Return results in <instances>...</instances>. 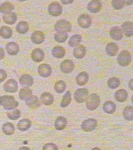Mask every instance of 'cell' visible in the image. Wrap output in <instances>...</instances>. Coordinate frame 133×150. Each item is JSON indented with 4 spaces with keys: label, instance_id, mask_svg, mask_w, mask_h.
Listing matches in <instances>:
<instances>
[{
    "label": "cell",
    "instance_id": "42",
    "mask_svg": "<svg viewBox=\"0 0 133 150\" xmlns=\"http://www.w3.org/2000/svg\"><path fill=\"white\" fill-rule=\"evenodd\" d=\"M126 4V1H112V5L115 9H121Z\"/></svg>",
    "mask_w": 133,
    "mask_h": 150
},
{
    "label": "cell",
    "instance_id": "47",
    "mask_svg": "<svg viewBox=\"0 0 133 150\" xmlns=\"http://www.w3.org/2000/svg\"><path fill=\"white\" fill-rule=\"evenodd\" d=\"M19 150H30V149L27 147V146H22V147L20 148V149Z\"/></svg>",
    "mask_w": 133,
    "mask_h": 150
},
{
    "label": "cell",
    "instance_id": "30",
    "mask_svg": "<svg viewBox=\"0 0 133 150\" xmlns=\"http://www.w3.org/2000/svg\"><path fill=\"white\" fill-rule=\"evenodd\" d=\"M103 110L108 114H112L116 110V105L112 101H106L103 105Z\"/></svg>",
    "mask_w": 133,
    "mask_h": 150
},
{
    "label": "cell",
    "instance_id": "24",
    "mask_svg": "<svg viewBox=\"0 0 133 150\" xmlns=\"http://www.w3.org/2000/svg\"><path fill=\"white\" fill-rule=\"evenodd\" d=\"M115 98L117 102L123 103L127 99L128 93L125 90L121 89V90H119L116 92L115 94Z\"/></svg>",
    "mask_w": 133,
    "mask_h": 150
},
{
    "label": "cell",
    "instance_id": "46",
    "mask_svg": "<svg viewBox=\"0 0 133 150\" xmlns=\"http://www.w3.org/2000/svg\"><path fill=\"white\" fill-rule=\"evenodd\" d=\"M73 0H69V1H65V0H62L61 2L63 4H71V3L73 2Z\"/></svg>",
    "mask_w": 133,
    "mask_h": 150
},
{
    "label": "cell",
    "instance_id": "20",
    "mask_svg": "<svg viewBox=\"0 0 133 150\" xmlns=\"http://www.w3.org/2000/svg\"><path fill=\"white\" fill-rule=\"evenodd\" d=\"M32 96V91L30 88L27 87H23L20 90V93H19V97L22 100L26 101L28 100Z\"/></svg>",
    "mask_w": 133,
    "mask_h": 150
},
{
    "label": "cell",
    "instance_id": "33",
    "mask_svg": "<svg viewBox=\"0 0 133 150\" xmlns=\"http://www.w3.org/2000/svg\"><path fill=\"white\" fill-rule=\"evenodd\" d=\"M14 9H15V6L11 2H4L0 5V12L1 13H8L11 11L14 10Z\"/></svg>",
    "mask_w": 133,
    "mask_h": 150
},
{
    "label": "cell",
    "instance_id": "4",
    "mask_svg": "<svg viewBox=\"0 0 133 150\" xmlns=\"http://www.w3.org/2000/svg\"><path fill=\"white\" fill-rule=\"evenodd\" d=\"M131 54L128 51L124 50L120 53L118 55V58H117V62L118 64L122 67H127L131 63Z\"/></svg>",
    "mask_w": 133,
    "mask_h": 150
},
{
    "label": "cell",
    "instance_id": "44",
    "mask_svg": "<svg viewBox=\"0 0 133 150\" xmlns=\"http://www.w3.org/2000/svg\"><path fill=\"white\" fill-rule=\"evenodd\" d=\"M7 72H6L4 70L1 69H0V83H1V82H2L3 81L5 80V79L7 78Z\"/></svg>",
    "mask_w": 133,
    "mask_h": 150
},
{
    "label": "cell",
    "instance_id": "23",
    "mask_svg": "<svg viewBox=\"0 0 133 150\" xmlns=\"http://www.w3.org/2000/svg\"><path fill=\"white\" fill-rule=\"evenodd\" d=\"M32 122L28 118H23L20 120L18 123V128L20 131H25L31 127Z\"/></svg>",
    "mask_w": 133,
    "mask_h": 150
},
{
    "label": "cell",
    "instance_id": "40",
    "mask_svg": "<svg viewBox=\"0 0 133 150\" xmlns=\"http://www.w3.org/2000/svg\"><path fill=\"white\" fill-rule=\"evenodd\" d=\"M108 87L110 89H115L118 87L120 84V79L117 77H112L108 80Z\"/></svg>",
    "mask_w": 133,
    "mask_h": 150
},
{
    "label": "cell",
    "instance_id": "27",
    "mask_svg": "<svg viewBox=\"0 0 133 150\" xmlns=\"http://www.w3.org/2000/svg\"><path fill=\"white\" fill-rule=\"evenodd\" d=\"M67 125V119L65 117H58L55 121V128L57 130H63Z\"/></svg>",
    "mask_w": 133,
    "mask_h": 150
},
{
    "label": "cell",
    "instance_id": "37",
    "mask_svg": "<svg viewBox=\"0 0 133 150\" xmlns=\"http://www.w3.org/2000/svg\"><path fill=\"white\" fill-rule=\"evenodd\" d=\"M123 115L127 121H132L133 119V107L127 106L123 110Z\"/></svg>",
    "mask_w": 133,
    "mask_h": 150
},
{
    "label": "cell",
    "instance_id": "39",
    "mask_svg": "<svg viewBox=\"0 0 133 150\" xmlns=\"http://www.w3.org/2000/svg\"><path fill=\"white\" fill-rule=\"evenodd\" d=\"M7 115L9 119L12 120V121H16L20 117L21 112H20V110H18V109H14V110H12V111L7 112Z\"/></svg>",
    "mask_w": 133,
    "mask_h": 150
},
{
    "label": "cell",
    "instance_id": "17",
    "mask_svg": "<svg viewBox=\"0 0 133 150\" xmlns=\"http://www.w3.org/2000/svg\"><path fill=\"white\" fill-rule=\"evenodd\" d=\"M122 32H124V34L126 36L131 37L133 35V25L132 22L127 21L125 22L122 25Z\"/></svg>",
    "mask_w": 133,
    "mask_h": 150
},
{
    "label": "cell",
    "instance_id": "19",
    "mask_svg": "<svg viewBox=\"0 0 133 150\" xmlns=\"http://www.w3.org/2000/svg\"><path fill=\"white\" fill-rule=\"evenodd\" d=\"M87 50L84 45H78L73 49V56L76 59H83L86 55Z\"/></svg>",
    "mask_w": 133,
    "mask_h": 150
},
{
    "label": "cell",
    "instance_id": "7",
    "mask_svg": "<svg viewBox=\"0 0 133 150\" xmlns=\"http://www.w3.org/2000/svg\"><path fill=\"white\" fill-rule=\"evenodd\" d=\"M48 10L50 15H52V16L57 17L61 15L63 9L60 3L57 2V1H54V2H52L48 6Z\"/></svg>",
    "mask_w": 133,
    "mask_h": 150
},
{
    "label": "cell",
    "instance_id": "18",
    "mask_svg": "<svg viewBox=\"0 0 133 150\" xmlns=\"http://www.w3.org/2000/svg\"><path fill=\"white\" fill-rule=\"evenodd\" d=\"M3 21L6 23V24L9 25H13L16 23L17 17L16 13L15 12H8V13H6L3 15Z\"/></svg>",
    "mask_w": 133,
    "mask_h": 150
},
{
    "label": "cell",
    "instance_id": "13",
    "mask_svg": "<svg viewBox=\"0 0 133 150\" xmlns=\"http://www.w3.org/2000/svg\"><path fill=\"white\" fill-rule=\"evenodd\" d=\"M45 54L40 48H35L31 53V58L35 62H40L44 59Z\"/></svg>",
    "mask_w": 133,
    "mask_h": 150
},
{
    "label": "cell",
    "instance_id": "16",
    "mask_svg": "<svg viewBox=\"0 0 133 150\" xmlns=\"http://www.w3.org/2000/svg\"><path fill=\"white\" fill-rule=\"evenodd\" d=\"M6 50L9 55L15 56L18 54L20 51V47L15 42H9L6 46Z\"/></svg>",
    "mask_w": 133,
    "mask_h": 150
},
{
    "label": "cell",
    "instance_id": "10",
    "mask_svg": "<svg viewBox=\"0 0 133 150\" xmlns=\"http://www.w3.org/2000/svg\"><path fill=\"white\" fill-rule=\"evenodd\" d=\"M37 72L40 76L43 77H48L51 76L52 73V68L49 64H43L40 65L37 69Z\"/></svg>",
    "mask_w": 133,
    "mask_h": 150
},
{
    "label": "cell",
    "instance_id": "49",
    "mask_svg": "<svg viewBox=\"0 0 133 150\" xmlns=\"http://www.w3.org/2000/svg\"><path fill=\"white\" fill-rule=\"evenodd\" d=\"M91 150H101V149H99V148H98V147H94V148H93Z\"/></svg>",
    "mask_w": 133,
    "mask_h": 150
},
{
    "label": "cell",
    "instance_id": "36",
    "mask_svg": "<svg viewBox=\"0 0 133 150\" xmlns=\"http://www.w3.org/2000/svg\"><path fill=\"white\" fill-rule=\"evenodd\" d=\"M82 40V37L79 34H75L73 36L71 37L69 41H68V45L71 47H76L79 44Z\"/></svg>",
    "mask_w": 133,
    "mask_h": 150
},
{
    "label": "cell",
    "instance_id": "1",
    "mask_svg": "<svg viewBox=\"0 0 133 150\" xmlns=\"http://www.w3.org/2000/svg\"><path fill=\"white\" fill-rule=\"evenodd\" d=\"M18 102L15 98L11 95H3L0 97V105L4 108V110H12L18 106Z\"/></svg>",
    "mask_w": 133,
    "mask_h": 150
},
{
    "label": "cell",
    "instance_id": "48",
    "mask_svg": "<svg viewBox=\"0 0 133 150\" xmlns=\"http://www.w3.org/2000/svg\"><path fill=\"white\" fill-rule=\"evenodd\" d=\"M129 87H130V89L131 90H133V88H132V79H131L130 80V82H129Z\"/></svg>",
    "mask_w": 133,
    "mask_h": 150
},
{
    "label": "cell",
    "instance_id": "15",
    "mask_svg": "<svg viewBox=\"0 0 133 150\" xmlns=\"http://www.w3.org/2000/svg\"><path fill=\"white\" fill-rule=\"evenodd\" d=\"M109 35L113 40H120L123 38V32L119 27H113L109 32Z\"/></svg>",
    "mask_w": 133,
    "mask_h": 150
},
{
    "label": "cell",
    "instance_id": "38",
    "mask_svg": "<svg viewBox=\"0 0 133 150\" xmlns=\"http://www.w3.org/2000/svg\"><path fill=\"white\" fill-rule=\"evenodd\" d=\"M65 87H66V84L63 81H58L56 82L54 85L55 91L57 93H63L65 92Z\"/></svg>",
    "mask_w": 133,
    "mask_h": 150
},
{
    "label": "cell",
    "instance_id": "29",
    "mask_svg": "<svg viewBox=\"0 0 133 150\" xmlns=\"http://www.w3.org/2000/svg\"><path fill=\"white\" fill-rule=\"evenodd\" d=\"M26 105L31 108H37L40 106V102L36 95H32L28 100L26 101Z\"/></svg>",
    "mask_w": 133,
    "mask_h": 150
},
{
    "label": "cell",
    "instance_id": "28",
    "mask_svg": "<svg viewBox=\"0 0 133 150\" xmlns=\"http://www.w3.org/2000/svg\"><path fill=\"white\" fill-rule=\"evenodd\" d=\"M52 54L55 58L57 59H62L65 54V51L62 46H56L53 48Z\"/></svg>",
    "mask_w": 133,
    "mask_h": 150
},
{
    "label": "cell",
    "instance_id": "14",
    "mask_svg": "<svg viewBox=\"0 0 133 150\" xmlns=\"http://www.w3.org/2000/svg\"><path fill=\"white\" fill-rule=\"evenodd\" d=\"M31 40L35 44H40L45 40V35L41 31H35L31 35Z\"/></svg>",
    "mask_w": 133,
    "mask_h": 150
},
{
    "label": "cell",
    "instance_id": "26",
    "mask_svg": "<svg viewBox=\"0 0 133 150\" xmlns=\"http://www.w3.org/2000/svg\"><path fill=\"white\" fill-rule=\"evenodd\" d=\"M118 46L115 43H109L106 46V54L110 56H115L118 53Z\"/></svg>",
    "mask_w": 133,
    "mask_h": 150
},
{
    "label": "cell",
    "instance_id": "8",
    "mask_svg": "<svg viewBox=\"0 0 133 150\" xmlns=\"http://www.w3.org/2000/svg\"><path fill=\"white\" fill-rule=\"evenodd\" d=\"M92 20L91 17L87 14H83L81 15L78 18V24L79 25L80 27L82 28L87 29L91 25Z\"/></svg>",
    "mask_w": 133,
    "mask_h": 150
},
{
    "label": "cell",
    "instance_id": "12",
    "mask_svg": "<svg viewBox=\"0 0 133 150\" xmlns=\"http://www.w3.org/2000/svg\"><path fill=\"white\" fill-rule=\"evenodd\" d=\"M19 81H20V83L21 85L24 86L25 87H30L33 84L34 80L33 78L32 77V76L28 74H23L22 76H20V79H19Z\"/></svg>",
    "mask_w": 133,
    "mask_h": 150
},
{
    "label": "cell",
    "instance_id": "11",
    "mask_svg": "<svg viewBox=\"0 0 133 150\" xmlns=\"http://www.w3.org/2000/svg\"><path fill=\"white\" fill-rule=\"evenodd\" d=\"M60 69L63 73L69 74L74 69V64L71 60H64L61 64Z\"/></svg>",
    "mask_w": 133,
    "mask_h": 150
},
{
    "label": "cell",
    "instance_id": "43",
    "mask_svg": "<svg viewBox=\"0 0 133 150\" xmlns=\"http://www.w3.org/2000/svg\"><path fill=\"white\" fill-rule=\"evenodd\" d=\"M43 150H58L57 145L53 143L45 144L43 146Z\"/></svg>",
    "mask_w": 133,
    "mask_h": 150
},
{
    "label": "cell",
    "instance_id": "5",
    "mask_svg": "<svg viewBox=\"0 0 133 150\" xmlns=\"http://www.w3.org/2000/svg\"><path fill=\"white\" fill-rule=\"evenodd\" d=\"M89 96V90L86 88H80L75 91L74 99L76 103H84Z\"/></svg>",
    "mask_w": 133,
    "mask_h": 150
},
{
    "label": "cell",
    "instance_id": "31",
    "mask_svg": "<svg viewBox=\"0 0 133 150\" xmlns=\"http://www.w3.org/2000/svg\"><path fill=\"white\" fill-rule=\"evenodd\" d=\"M16 30L19 33L25 34L29 30V25L27 22L21 21L17 25Z\"/></svg>",
    "mask_w": 133,
    "mask_h": 150
},
{
    "label": "cell",
    "instance_id": "6",
    "mask_svg": "<svg viewBox=\"0 0 133 150\" xmlns=\"http://www.w3.org/2000/svg\"><path fill=\"white\" fill-rule=\"evenodd\" d=\"M82 130L84 131H91L97 127V121L94 118H89L84 121L81 126Z\"/></svg>",
    "mask_w": 133,
    "mask_h": 150
},
{
    "label": "cell",
    "instance_id": "35",
    "mask_svg": "<svg viewBox=\"0 0 133 150\" xmlns=\"http://www.w3.org/2000/svg\"><path fill=\"white\" fill-rule=\"evenodd\" d=\"M71 102V93H70V91H67L66 93H65V95H63L62 98V100L61 102V107L62 108H66L67 106H68V105L70 104Z\"/></svg>",
    "mask_w": 133,
    "mask_h": 150
},
{
    "label": "cell",
    "instance_id": "34",
    "mask_svg": "<svg viewBox=\"0 0 133 150\" xmlns=\"http://www.w3.org/2000/svg\"><path fill=\"white\" fill-rule=\"evenodd\" d=\"M15 131V126L11 123H6L3 125L2 131L6 135H12Z\"/></svg>",
    "mask_w": 133,
    "mask_h": 150
},
{
    "label": "cell",
    "instance_id": "9",
    "mask_svg": "<svg viewBox=\"0 0 133 150\" xmlns=\"http://www.w3.org/2000/svg\"><path fill=\"white\" fill-rule=\"evenodd\" d=\"M18 84L16 80L15 79H9L5 84H4V91L9 93H15L18 91Z\"/></svg>",
    "mask_w": 133,
    "mask_h": 150
},
{
    "label": "cell",
    "instance_id": "32",
    "mask_svg": "<svg viewBox=\"0 0 133 150\" xmlns=\"http://www.w3.org/2000/svg\"><path fill=\"white\" fill-rule=\"evenodd\" d=\"M0 35L5 39H9L12 35V30L7 26H3L0 28Z\"/></svg>",
    "mask_w": 133,
    "mask_h": 150
},
{
    "label": "cell",
    "instance_id": "3",
    "mask_svg": "<svg viewBox=\"0 0 133 150\" xmlns=\"http://www.w3.org/2000/svg\"><path fill=\"white\" fill-rule=\"evenodd\" d=\"M71 24L65 20H58L55 24L54 29L57 33H69L71 30Z\"/></svg>",
    "mask_w": 133,
    "mask_h": 150
},
{
    "label": "cell",
    "instance_id": "21",
    "mask_svg": "<svg viewBox=\"0 0 133 150\" xmlns=\"http://www.w3.org/2000/svg\"><path fill=\"white\" fill-rule=\"evenodd\" d=\"M41 103L45 105H51L54 102V98L52 94L49 93H44L40 96Z\"/></svg>",
    "mask_w": 133,
    "mask_h": 150
},
{
    "label": "cell",
    "instance_id": "2",
    "mask_svg": "<svg viewBox=\"0 0 133 150\" xmlns=\"http://www.w3.org/2000/svg\"><path fill=\"white\" fill-rule=\"evenodd\" d=\"M86 102H87L86 103V106H87L88 110H94L99 106L101 100H100V98L98 95L93 93L88 96Z\"/></svg>",
    "mask_w": 133,
    "mask_h": 150
},
{
    "label": "cell",
    "instance_id": "25",
    "mask_svg": "<svg viewBox=\"0 0 133 150\" xmlns=\"http://www.w3.org/2000/svg\"><path fill=\"white\" fill-rule=\"evenodd\" d=\"M87 8L92 13H97L101 9V3L99 1H91L88 4Z\"/></svg>",
    "mask_w": 133,
    "mask_h": 150
},
{
    "label": "cell",
    "instance_id": "45",
    "mask_svg": "<svg viewBox=\"0 0 133 150\" xmlns=\"http://www.w3.org/2000/svg\"><path fill=\"white\" fill-rule=\"evenodd\" d=\"M4 49H3L2 48H1L0 47V60H1V59L4 58Z\"/></svg>",
    "mask_w": 133,
    "mask_h": 150
},
{
    "label": "cell",
    "instance_id": "41",
    "mask_svg": "<svg viewBox=\"0 0 133 150\" xmlns=\"http://www.w3.org/2000/svg\"><path fill=\"white\" fill-rule=\"evenodd\" d=\"M55 40L59 43H64L68 38V34L66 33H56L54 35Z\"/></svg>",
    "mask_w": 133,
    "mask_h": 150
},
{
    "label": "cell",
    "instance_id": "22",
    "mask_svg": "<svg viewBox=\"0 0 133 150\" xmlns=\"http://www.w3.org/2000/svg\"><path fill=\"white\" fill-rule=\"evenodd\" d=\"M89 78V76L88 73L86 72V71H82V72L79 73L78 74V76H76V83H77V84H79V86L85 85L88 82Z\"/></svg>",
    "mask_w": 133,
    "mask_h": 150
}]
</instances>
